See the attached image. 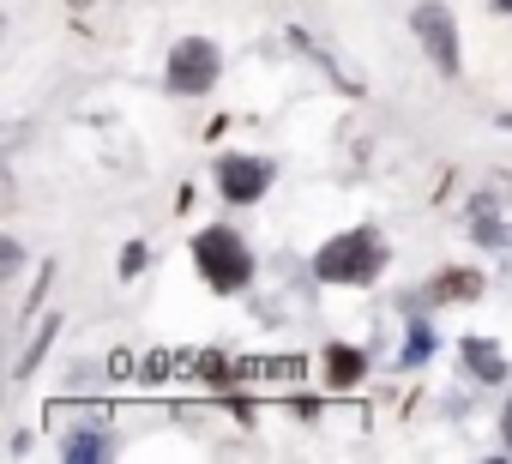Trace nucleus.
<instances>
[{
    "instance_id": "f257e3e1",
    "label": "nucleus",
    "mask_w": 512,
    "mask_h": 464,
    "mask_svg": "<svg viewBox=\"0 0 512 464\" xmlns=\"http://www.w3.org/2000/svg\"><path fill=\"white\" fill-rule=\"evenodd\" d=\"M380 266H386V248H380L374 229H350V236L326 242L314 260L320 284H368V278H380Z\"/></svg>"
},
{
    "instance_id": "f03ea898",
    "label": "nucleus",
    "mask_w": 512,
    "mask_h": 464,
    "mask_svg": "<svg viewBox=\"0 0 512 464\" xmlns=\"http://www.w3.org/2000/svg\"><path fill=\"white\" fill-rule=\"evenodd\" d=\"M193 260H199L205 284H217V290H241L253 278V260L241 248V236H229V229H205V236H193Z\"/></svg>"
},
{
    "instance_id": "7ed1b4c3",
    "label": "nucleus",
    "mask_w": 512,
    "mask_h": 464,
    "mask_svg": "<svg viewBox=\"0 0 512 464\" xmlns=\"http://www.w3.org/2000/svg\"><path fill=\"white\" fill-rule=\"evenodd\" d=\"M211 85H217V49H211L205 37L175 43V55H169V91H175V97H199V91H211Z\"/></svg>"
},
{
    "instance_id": "20e7f679",
    "label": "nucleus",
    "mask_w": 512,
    "mask_h": 464,
    "mask_svg": "<svg viewBox=\"0 0 512 464\" xmlns=\"http://www.w3.org/2000/svg\"><path fill=\"white\" fill-rule=\"evenodd\" d=\"M410 25H416L422 49L434 55V67L440 73H458V31H452V13L440 7V0H422V7L410 13Z\"/></svg>"
},
{
    "instance_id": "39448f33",
    "label": "nucleus",
    "mask_w": 512,
    "mask_h": 464,
    "mask_svg": "<svg viewBox=\"0 0 512 464\" xmlns=\"http://www.w3.org/2000/svg\"><path fill=\"white\" fill-rule=\"evenodd\" d=\"M217 187H223V199L247 205V199H260L272 187V163L266 157H223L217 163Z\"/></svg>"
},
{
    "instance_id": "423d86ee",
    "label": "nucleus",
    "mask_w": 512,
    "mask_h": 464,
    "mask_svg": "<svg viewBox=\"0 0 512 464\" xmlns=\"http://www.w3.org/2000/svg\"><path fill=\"white\" fill-rule=\"evenodd\" d=\"M470 223H476V242H488V248H512V223L500 217V193H482V199L470 205Z\"/></svg>"
},
{
    "instance_id": "0eeeda50",
    "label": "nucleus",
    "mask_w": 512,
    "mask_h": 464,
    "mask_svg": "<svg viewBox=\"0 0 512 464\" xmlns=\"http://www.w3.org/2000/svg\"><path fill=\"white\" fill-rule=\"evenodd\" d=\"M428 296H434V302H470V296H482V278L464 272V266H452V272H440V278L428 284Z\"/></svg>"
},
{
    "instance_id": "6e6552de",
    "label": "nucleus",
    "mask_w": 512,
    "mask_h": 464,
    "mask_svg": "<svg viewBox=\"0 0 512 464\" xmlns=\"http://www.w3.org/2000/svg\"><path fill=\"white\" fill-rule=\"evenodd\" d=\"M464 362H470V374H482V380H506V356H500L494 344H482V338H464Z\"/></svg>"
},
{
    "instance_id": "1a4fd4ad",
    "label": "nucleus",
    "mask_w": 512,
    "mask_h": 464,
    "mask_svg": "<svg viewBox=\"0 0 512 464\" xmlns=\"http://www.w3.org/2000/svg\"><path fill=\"white\" fill-rule=\"evenodd\" d=\"M362 368H368V362H362V350H344V344H332V350H326V374H332L338 386H356V380H362Z\"/></svg>"
},
{
    "instance_id": "9d476101",
    "label": "nucleus",
    "mask_w": 512,
    "mask_h": 464,
    "mask_svg": "<svg viewBox=\"0 0 512 464\" xmlns=\"http://www.w3.org/2000/svg\"><path fill=\"white\" fill-rule=\"evenodd\" d=\"M103 452H109L103 434H73V440H67V458H73V464H79V458H103Z\"/></svg>"
},
{
    "instance_id": "9b49d317",
    "label": "nucleus",
    "mask_w": 512,
    "mask_h": 464,
    "mask_svg": "<svg viewBox=\"0 0 512 464\" xmlns=\"http://www.w3.org/2000/svg\"><path fill=\"white\" fill-rule=\"evenodd\" d=\"M428 350H434V332H428V326H410V350H404V362H422Z\"/></svg>"
},
{
    "instance_id": "f8f14e48",
    "label": "nucleus",
    "mask_w": 512,
    "mask_h": 464,
    "mask_svg": "<svg viewBox=\"0 0 512 464\" xmlns=\"http://www.w3.org/2000/svg\"><path fill=\"white\" fill-rule=\"evenodd\" d=\"M145 260H151V254H145V248H139V242H133V248H127V254H121V272H127V278H133V272H139V266H145Z\"/></svg>"
},
{
    "instance_id": "ddd939ff",
    "label": "nucleus",
    "mask_w": 512,
    "mask_h": 464,
    "mask_svg": "<svg viewBox=\"0 0 512 464\" xmlns=\"http://www.w3.org/2000/svg\"><path fill=\"white\" fill-rule=\"evenodd\" d=\"M500 434H506V446H512V404H506V416H500Z\"/></svg>"
},
{
    "instance_id": "4468645a",
    "label": "nucleus",
    "mask_w": 512,
    "mask_h": 464,
    "mask_svg": "<svg viewBox=\"0 0 512 464\" xmlns=\"http://www.w3.org/2000/svg\"><path fill=\"white\" fill-rule=\"evenodd\" d=\"M488 7H494V13H512V0H488Z\"/></svg>"
},
{
    "instance_id": "2eb2a0df",
    "label": "nucleus",
    "mask_w": 512,
    "mask_h": 464,
    "mask_svg": "<svg viewBox=\"0 0 512 464\" xmlns=\"http://www.w3.org/2000/svg\"><path fill=\"white\" fill-rule=\"evenodd\" d=\"M506 127H512V115H506Z\"/></svg>"
}]
</instances>
